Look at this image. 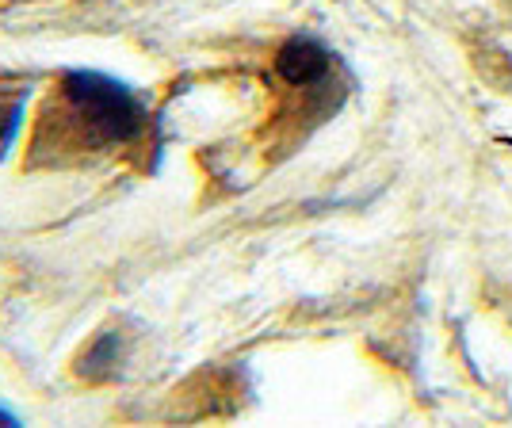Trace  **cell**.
<instances>
[{
  "label": "cell",
  "instance_id": "1",
  "mask_svg": "<svg viewBox=\"0 0 512 428\" xmlns=\"http://www.w3.org/2000/svg\"><path fill=\"white\" fill-rule=\"evenodd\" d=\"M62 92L77 111V119L92 130L96 142H107V146L130 142L146 127V107L134 96V88L107 77V73L77 69L65 77Z\"/></svg>",
  "mask_w": 512,
  "mask_h": 428
},
{
  "label": "cell",
  "instance_id": "2",
  "mask_svg": "<svg viewBox=\"0 0 512 428\" xmlns=\"http://www.w3.org/2000/svg\"><path fill=\"white\" fill-rule=\"evenodd\" d=\"M329 65H333V54H329V46L318 43L314 35H295V39H287V43L279 46L276 54V69L279 77L287 81V85H318L321 77L329 73Z\"/></svg>",
  "mask_w": 512,
  "mask_h": 428
},
{
  "label": "cell",
  "instance_id": "3",
  "mask_svg": "<svg viewBox=\"0 0 512 428\" xmlns=\"http://www.w3.org/2000/svg\"><path fill=\"white\" fill-rule=\"evenodd\" d=\"M20 119H23V100H0V157L12 146V138L20 130Z\"/></svg>",
  "mask_w": 512,
  "mask_h": 428
},
{
  "label": "cell",
  "instance_id": "4",
  "mask_svg": "<svg viewBox=\"0 0 512 428\" xmlns=\"http://www.w3.org/2000/svg\"><path fill=\"white\" fill-rule=\"evenodd\" d=\"M115 352H119V337H115V333H104L100 341L92 344V352L81 360V364H85V375H96L100 367L111 364V360H115Z\"/></svg>",
  "mask_w": 512,
  "mask_h": 428
},
{
  "label": "cell",
  "instance_id": "5",
  "mask_svg": "<svg viewBox=\"0 0 512 428\" xmlns=\"http://www.w3.org/2000/svg\"><path fill=\"white\" fill-rule=\"evenodd\" d=\"M0 425H16V417H12V413H4V409H0Z\"/></svg>",
  "mask_w": 512,
  "mask_h": 428
}]
</instances>
